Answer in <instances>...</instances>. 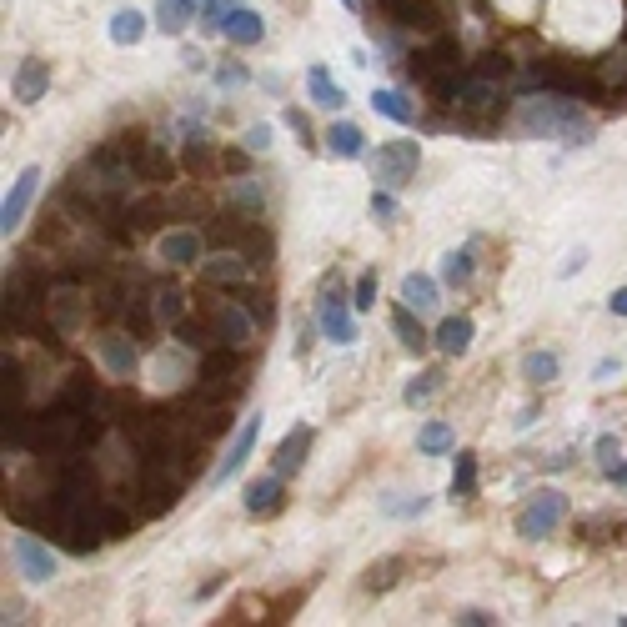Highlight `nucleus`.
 <instances>
[{"label":"nucleus","instance_id":"obj_28","mask_svg":"<svg viewBox=\"0 0 627 627\" xmlns=\"http://www.w3.org/2000/svg\"><path fill=\"white\" fill-rule=\"evenodd\" d=\"M397 572H402V557H382V562L367 567L362 587H367V592H387V587H397Z\"/></svg>","mask_w":627,"mask_h":627},{"label":"nucleus","instance_id":"obj_22","mask_svg":"<svg viewBox=\"0 0 627 627\" xmlns=\"http://www.w3.org/2000/svg\"><path fill=\"white\" fill-rule=\"evenodd\" d=\"M201 6H206V0H161V6H156L161 16L156 21H161L166 36H176V31H186V16H196Z\"/></svg>","mask_w":627,"mask_h":627},{"label":"nucleus","instance_id":"obj_37","mask_svg":"<svg viewBox=\"0 0 627 627\" xmlns=\"http://www.w3.org/2000/svg\"><path fill=\"white\" fill-rule=\"evenodd\" d=\"M392 211H397L392 191H387V186H377V196H372V216H377V221H392Z\"/></svg>","mask_w":627,"mask_h":627},{"label":"nucleus","instance_id":"obj_7","mask_svg":"<svg viewBox=\"0 0 627 627\" xmlns=\"http://www.w3.org/2000/svg\"><path fill=\"white\" fill-rule=\"evenodd\" d=\"M256 437H261V412H251V417L241 422V432L231 437V447H226V457H221V467L211 472V487H221V482H231V477L241 472V462L251 457V447H256Z\"/></svg>","mask_w":627,"mask_h":627},{"label":"nucleus","instance_id":"obj_9","mask_svg":"<svg viewBox=\"0 0 627 627\" xmlns=\"http://www.w3.org/2000/svg\"><path fill=\"white\" fill-rule=\"evenodd\" d=\"M36 186H41V166H26L21 176H16V186H11V196H6V206H0V226H6V236L26 221V206H31V196H36Z\"/></svg>","mask_w":627,"mask_h":627},{"label":"nucleus","instance_id":"obj_10","mask_svg":"<svg viewBox=\"0 0 627 627\" xmlns=\"http://www.w3.org/2000/svg\"><path fill=\"white\" fill-rule=\"evenodd\" d=\"M311 442H317V432H311V427H291L281 442H276V472L281 477H296L301 467H306V452H311Z\"/></svg>","mask_w":627,"mask_h":627},{"label":"nucleus","instance_id":"obj_2","mask_svg":"<svg viewBox=\"0 0 627 627\" xmlns=\"http://www.w3.org/2000/svg\"><path fill=\"white\" fill-rule=\"evenodd\" d=\"M447 106L457 111V121H467V126H487V121H497V116L507 111V91H502L497 76L472 71V76L457 81V91H452Z\"/></svg>","mask_w":627,"mask_h":627},{"label":"nucleus","instance_id":"obj_33","mask_svg":"<svg viewBox=\"0 0 627 627\" xmlns=\"http://www.w3.org/2000/svg\"><path fill=\"white\" fill-rule=\"evenodd\" d=\"M372 301H377V271H362V276H357V296H352V306H357V311H372Z\"/></svg>","mask_w":627,"mask_h":627},{"label":"nucleus","instance_id":"obj_26","mask_svg":"<svg viewBox=\"0 0 627 627\" xmlns=\"http://www.w3.org/2000/svg\"><path fill=\"white\" fill-rule=\"evenodd\" d=\"M327 151H332V156H347V161L362 156V131H357L352 121H337V126L327 131Z\"/></svg>","mask_w":627,"mask_h":627},{"label":"nucleus","instance_id":"obj_14","mask_svg":"<svg viewBox=\"0 0 627 627\" xmlns=\"http://www.w3.org/2000/svg\"><path fill=\"white\" fill-rule=\"evenodd\" d=\"M46 81H51V66H46L41 56H26V61H21V71H16V101L36 106V101L46 96Z\"/></svg>","mask_w":627,"mask_h":627},{"label":"nucleus","instance_id":"obj_17","mask_svg":"<svg viewBox=\"0 0 627 627\" xmlns=\"http://www.w3.org/2000/svg\"><path fill=\"white\" fill-rule=\"evenodd\" d=\"M467 347H472V317H447L437 327V352L442 357H462Z\"/></svg>","mask_w":627,"mask_h":627},{"label":"nucleus","instance_id":"obj_38","mask_svg":"<svg viewBox=\"0 0 627 627\" xmlns=\"http://www.w3.org/2000/svg\"><path fill=\"white\" fill-rule=\"evenodd\" d=\"M387 512H392V517H417V512H427V497H412V502H387Z\"/></svg>","mask_w":627,"mask_h":627},{"label":"nucleus","instance_id":"obj_27","mask_svg":"<svg viewBox=\"0 0 627 627\" xmlns=\"http://www.w3.org/2000/svg\"><path fill=\"white\" fill-rule=\"evenodd\" d=\"M557 352H527V362H522V372H527V382H537V387H547V382H557Z\"/></svg>","mask_w":627,"mask_h":627},{"label":"nucleus","instance_id":"obj_32","mask_svg":"<svg viewBox=\"0 0 627 627\" xmlns=\"http://www.w3.org/2000/svg\"><path fill=\"white\" fill-rule=\"evenodd\" d=\"M437 387H442V372H437V367H432V372H422V377H417V382L407 387V407H417V402H427V397H432Z\"/></svg>","mask_w":627,"mask_h":627},{"label":"nucleus","instance_id":"obj_19","mask_svg":"<svg viewBox=\"0 0 627 627\" xmlns=\"http://www.w3.org/2000/svg\"><path fill=\"white\" fill-rule=\"evenodd\" d=\"M151 311H156V322H181L186 317V291L181 286H156L151 291Z\"/></svg>","mask_w":627,"mask_h":627},{"label":"nucleus","instance_id":"obj_16","mask_svg":"<svg viewBox=\"0 0 627 627\" xmlns=\"http://www.w3.org/2000/svg\"><path fill=\"white\" fill-rule=\"evenodd\" d=\"M101 362L111 367V377H131V372H136V347H131V337H121V332L101 337Z\"/></svg>","mask_w":627,"mask_h":627},{"label":"nucleus","instance_id":"obj_20","mask_svg":"<svg viewBox=\"0 0 627 627\" xmlns=\"http://www.w3.org/2000/svg\"><path fill=\"white\" fill-rule=\"evenodd\" d=\"M472 251H477V241H467V246H457V251L442 256V286H462L472 276V261H477Z\"/></svg>","mask_w":627,"mask_h":627},{"label":"nucleus","instance_id":"obj_40","mask_svg":"<svg viewBox=\"0 0 627 627\" xmlns=\"http://www.w3.org/2000/svg\"><path fill=\"white\" fill-rule=\"evenodd\" d=\"M607 306L617 311V317H627V286H622V291H612V296H607Z\"/></svg>","mask_w":627,"mask_h":627},{"label":"nucleus","instance_id":"obj_1","mask_svg":"<svg viewBox=\"0 0 627 627\" xmlns=\"http://www.w3.org/2000/svg\"><path fill=\"white\" fill-rule=\"evenodd\" d=\"M517 126L527 136H562L567 146H587L592 141V121L582 116V106H572V96L562 91H537L517 106Z\"/></svg>","mask_w":627,"mask_h":627},{"label":"nucleus","instance_id":"obj_23","mask_svg":"<svg viewBox=\"0 0 627 627\" xmlns=\"http://www.w3.org/2000/svg\"><path fill=\"white\" fill-rule=\"evenodd\" d=\"M402 296H407L412 311H432V306H437V281L422 276V271H412V276L402 281Z\"/></svg>","mask_w":627,"mask_h":627},{"label":"nucleus","instance_id":"obj_18","mask_svg":"<svg viewBox=\"0 0 627 627\" xmlns=\"http://www.w3.org/2000/svg\"><path fill=\"white\" fill-rule=\"evenodd\" d=\"M161 256L171 266H191L201 256V236L196 231H171V236H161Z\"/></svg>","mask_w":627,"mask_h":627},{"label":"nucleus","instance_id":"obj_8","mask_svg":"<svg viewBox=\"0 0 627 627\" xmlns=\"http://www.w3.org/2000/svg\"><path fill=\"white\" fill-rule=\"evenodd\" d=\"M11 557H16V567H21L26 582H51L56 577V557H51V547L41 537H16Z\"/></svg>","mask_w":627,"mask_h":627},{"label":"nucleus","instance_id":"obj_44","mask_svg":"<svg viewBox=\"0 0 627 627\" xmlns=\"http://www.w3.org/2000/svg\"><path fill=\"white\" fill-rule=\"evenodd\" d=\"M457 622H467V627H482V622H492V617H487V612H462Z\"/></svg>","mask_w":627,"mask_h":627},{"label":"nucleus","instance_id":"obj_11","mask_svg":"<svg viewBox=\"0 0 627 627\" xmlns=\"http://www.w3.org/2000/svg\"><path fill=\"white\" fill-rule=\"evenodd\" d=\"M392 21H397L402 31H422V36L442 31V16H437L432 0H392Z\"/></svg>","mask_w":627,"mask_h":627},{"label":"nucleus","instance_id":"obj_3","mask_svg":"<svg viewBox=\"0 0 627 627\" xmlns=\"http://www.w3.org/2000/svg\"><path fill=\"white\" fill-rule=\"evenodd\" d=\"M367 166H372V181H377V186L402 191V186L417 176V166H422V146H417V141H387V146H372Z\"/></svg>","mask_w":627,"mask_h":627},{"label":"nucleus","instance_id":"obj_15","mask_svg":"<svg viewBox=\"0 0 627 627\" xmlns=\"http://www.w3.org/2000/svg\"><path fill=\"white\" fill-rule=\"evenodd\" d=\"M306 91H311V101H317L322 111H342V101H347V91L332 81L327 66H311V71H306Z\"/></svg>","mask_w":627,"mask_h":627},{"label":"nucleus","instance_id":"obj_24","mask_svg":"<svg viewBox=\"0 0 627 627\" xmlns=\"http://www.w3.org/2000/svg\"><path fill=\"white\" fill-rule=\"evenodd\" d=\"M392 327H397V337H402L407 352H427V332H422V322L412 317V306H397V311H392Z\"/></svg>","mask_w":627,"mask_h":627},{"label":"nucleus","instance_id":"obj_12","mask_svg":"<svg viewBox=\"0 0 627 627\" xmlns=\"http://www.w3.org/2000/svg\"><path fill=\"white\" fill-rule=\"evenodd\" d=\"M281 502H286L281 472H271V477H256V482L246 487V512H251V517H276V512H281Z\"/></svg>","mask_w":627,"mask_h":627},{"label":"nucleus","instance_id":"obj_6","mask_svg":"<svg viewBox=\"0 0 627 627\" xmlns=\"http://www.w3.org/2000/svg\"><path fill=\"white\" fill-rule=\"evenodd\" d=\"M206 317H211V332H216L226 347H251V342H256V322H251V311L216 301V306L206 311Z\"/></svg>","mask_w":627,"mask_h":627},{"label":"nucleus","instance_id":"obj_42","mask_svg":"<svg viewBox=\"0 0 627 627\" xmlns=\"http://www.w3.org/2000/svg\"><path fill=\"white\" fill-rule=\"evenodd\" d=\"M537 417H542V412H537V402H532V407H522V412H517V427H532Z\"/></svg>","mask_w":627,"mask_h":627},{"label":"nucleus","instance_id":"obj_13","mask_svg":"<svg viewBox=\"0 0 627 627\" xmlns=\"http://www.w3.org/2000/svg\"><path fill=\"white\" fill-rule=\"evenodd\" d=\"M226 41H236V46H256L261 36H266V21L251 11V6H231L226 11V31H221Z\"/></svg>","mask_w":627,"mask_h":627},{"label":"nucleus","instance_id":"obj_31","mask_svg":"<svg viewBox=\"0 0 627 627\" xmlns=\"http://www.w3.org/2000/svg\"><path fill=\"white\" fill-rule=\"evenodd\" d=\"M472 482H477V457L462 452V457H457V477H452V497H467Z\"/></svg>","mask_w":627,"mask_h":627},{"label":"nucleus","instance_id":"obj_5","mask_svg":"<svg viewBox=\"0 0 627 627\" xmlns=\"http://www.w3.org/2000/svg\"><path fill=\"white\" fill-rule=\"evenodd\" d=\"M562 517H567V497H562V492H537V497L517 512V537L537 542V537H547Z\"/></svg>","mask_w":627,"mask_h":627},{"label":"nucleus","instance_id":"obj_34","mask_svg":"<svg viewBox=\"0 0 627 627\" xmlns=\"http://www.w3.org/2000/svg\"><path fill=\"white\" fill-rule=\"evenodd\" d=\"M226 11H231V6H221V0H206V6H201V26H206V36H211V31H226Z\"/></svg>","mask_w":627,"mask_h":627},{"label":"nucleus","instance_id":"obj_39","mask_svg":"<svg viewBox=\"0 0 627 627\" xmlns=\"http://www.w3.org/2000/svg\"><path fill=\"white\" fill-rule=\"evenodd\" d=\"M246 146H251V151H266V146H271V126H251Z\"/></svg>","mask_w":627,"mask_h":627},{"label":"nucleus","instance_id":"obj_35","mask_svg":"<svg viewBox=\"0 0 627 627\" xmlns=\"http://www.w3.org/2000/svg\"><path fill=\"white\" fill-rule=\"evenodd\" d=\"M236 206L256 216V211H261V186H256V181H236Z\"/></svg>","mask_w":627,"mask_h":627},{"label":"nucleus","instance_id":"obj_43","mask_svg":"<svg viewBox=\"0 0 627 627\" xmlns=\"http://www.w3.org/2000/svg\"><path fill=\"white\" fill-rule=\"evenodd\" d=\"M607 477H612V487H622V492H627V462H617Z\"/></svg>","mask_w":627,"mask_h":627},{"label":"nucleus","instance_id":"obj_29","mask_svg":"<svg viewBox=\"0 0 627 627\" xmlns=\"http://www.w3.org/2000/svg\"><path fill=\"white\" fill-rule=\"evenodd\" d=\"M417 447H422L427 457H437V452H452V427H447V422H427V427L417 432Z\"/></svg>","mask_w":627,"mask_h":627},{"label":"nucleus","instance_id":"obj_36","mask_svg":"<svg viewBox=\"0 0 627 627\" xmlns=\"http://www.w3.org/2000/svg\"><path fill=\"white\" fill-rule=\"evenodd\" d=\"M617 457H622V442H617V437H597V462H602L607 472L617 467Z\"/></svg>","mask_w":627,"mask_h":627},{"label":"nucleus","instance_id":"obj_25","mask_svg":"<svg viewBox=\"0 0 627 627\" xmlns=\"http://www.w3.org/2000/svg\"><path fill=\"white\" fill-rule=\"evenodd\" d=\"M141 36H146V16L141 11H116L111 16V41L116 46H136Z\"/></svg>","mask_w":627,"mask_h":627},{"label":"nucleus","instance_id":"obj_30","mask_svg":"<svg viewBox=\"0 0 627 627\" xmlns=\"http://www.w3.org/2000/svg\"><path fill=\"white\" fill-rule=\"evenodd\" d=\"M372 106H377L382 116H392V121H402V126L412 121V101H402L397 91H372Z\"/></svg>","mask_w":627,"mask_h":627},{"label":"nucleus","instance_id":"obj_21","mask_svg":"<svg viewBox=\"0 0 627 627\" xmlns=\"http://www.w3.org/2000/svg\"><path fill=\"white\" fill-rule=\"evenodd\" d=\"M251 266L241 256H211L206 261V286H231V281H246Z\"/></svg>","mask_w":627,"mask_h":627},{"label":"nucleus","instance_id":"obj_45","mask_svg":"<svg viewBox=\"0 0 627 627\" xmlns=\"http://www.w3.org/2000/svg\"><path fill=\"white\" fill-rule=\"evenodd\" d=\"M347 6H352V11H357V6H362V0H347Z\"/></svg>","mask_w":627,"mask_h":627},{"label":"nucleus","instance_id":"obj_4","mask_svg":"<svg viewBox=\"0 0 627 627\" xmlns=\"http://www.w3.org/2000/svg\"><path fill=\"white\" fill-rule=\"evenodd\" d=\"M317 322H322V337H327L332 347H352V342H357V322H352V311H347V296H342V276H337V271L322 276Z\"/></svg>","mask_w":627,"mask_h":627},{"label":"nucleus","instance_id":"obj_41","mask_svg":"<svg viewBox=\"0 0 627 627\" xmlns=\"http://www.w3.org/2000/svg\"><path fill=\"white\" fill-rule=\"evenodd\" d=\"M597 382H607V377H617V357H607V362H597V372H592Z\"/></svg>","mask_w":627,"mask_h":627}]
</instances>
